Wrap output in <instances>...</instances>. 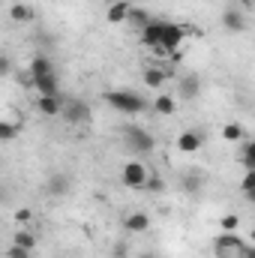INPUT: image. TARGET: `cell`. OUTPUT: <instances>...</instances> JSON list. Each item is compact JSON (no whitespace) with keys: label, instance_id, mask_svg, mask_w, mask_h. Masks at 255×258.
Masks as SVG:
<instances>
[{"label":"cell","instance_id":"cell-1","mask_svg":"<svg viewBox=\"0 0 255 258\" xmlns=\"http://www.w3.org/2000/svg\"><path fill=\"white\" fill-rule=\"evenodd\" d=\"M102 99H105L114 111H120V114H141V111L147 108L144 96L135 93V90H108Z\"/></svg>","mask_w":255,"mask_h":258},{"label":"cell","instance_id":"cell-2","mask_svg":"<svg viewBox=\"0 0 255 258\" xmlns=\"http://www.w3.org/2000/svg\"><path fill=\"white\" fill-rule=\"evenodd\" d=\"M183 39H186V27H183V24H171V21H162V33H159V48H162L165 54L177 51V48L183 45Z\"/></svg>","mask_w":255,"mask_h":258},{"label":"cell","instance_id":"cell-3","mask_svg":"<svg viewBox=\"0 0 255 258\" xmlns=\"http://www.w3.org/2000/svg\"><path fill=\"white\" fill-rule=\"evenodd\" d=\"M147 165L144 162H138V159H129L126 165H123V171H120V180H123V186L129 189H144V183H147Z\"/></svg>","mask_w":255,"mask_h":258},{"label":"cell","instance_id":"cell-4","mask_svg":"<svg viewBox=\"0 0 255 258\" xmlns=\"http://www.w3.org/2000/svg\"><path fill=\"white\" fill-rule=\"evenodd\" d=\"M123 138H126V147L132 150V153H150L153 144H156L153 135H150L147 129H138V126H126Z\"/></svg>","mask_w":255,"mask_h":258},{"label":"cell","instance_id":"cell-5","mask_svg":"<svg viewBox=\"0 0 255 258\" xmlns=\"http://www.w3.org/2000/svg\"><path fill=\"white\" fill-rule=\"evenodd\" d=\"M60 114H63L66 123H87V120H90V108H87V102H81V99L63 102Z\"/></svg>","mask_w":255,"mask_h":258},{"label":"cell","instance_id":"cell-6","mask_svg":"<svg viewBox=\"0 0 255 258\" xmlns=\"http://www.w3.org/2000/svg\"><path fill=\"white\" fill-rule=\"evenodd\" d=\"M222 27H225L228 33H243V30H246V15H243V9H237V6L222 9Z\"/></svg>","mask_w":255,"mask_h":258},{"label":"cell","instance_id":"cell-7","mask_svg":"<svg viewBox=\"0 0 255 258\" xmlns=\"http://www.w3.org/2000/svg\"><path fill=\"white\" fill-rule=\"evenodd\" d=\"M30 87L36 90V96H57V93H60V84H57V72L33 78V84H30Z\"/></svg>","mask_w":255,"mask_h":258},{"label":"cell","instance_id":"cell-8","mask_svg":"<svg viewBox=\"0 0 255 258\" xmlns=\"http://www.w3.org/2000/svg\"><path fill=\"white\" fill-rule=\"evenodd\" d=\"M201 144H204V135H201V132H195V129H183V132H180V138H177V147H180L183 153H198V150H201Z\"/></svg>","mask_w":255,"mask_h":258},{"label":"cell","instance_id":"cell-9","mask_svg":"<svg viewBox=\"0 0 255 258\" xmlns=\"http://www.w3.org/2000/svg\"><path fill=\"white\" fill-rule=\"evenodd\" d=\"M36 108H39V114H45V117H57L60 108H63V96H60V93H57V96H36Z\"/></svg>","mask_w":255,"mask_h":258},{"label":"cell","instance_id":"cell-10","mask_svg":"<svg viewBox=\"0 0 255 258\" xmlns=\"http://www.w3.org/2000/svg\"><path fill=\"white\" fill-rule=\"evenodd\" d=\"M123 228H126L129 234H144L147 228H150V216L147 213H129L126 219H123Z\"/></svg>","mask_w":255,"mask_h":258},{"label":"cell","instance_id":"cell-11","mask_svg":"<svg viewBox=\"0 0 255 258\" xmlns=\"http://www.w3.org/2000/svg\"><path fill=\"white\" fill-rule=\"evenodd\" d=\"M177 93H180L183 99H195V96L201 93V81H198L195 75H180V81H177Z\"/></svg>","mask_w":255,"mask_h":258},{"label":"cell","instance_id":"cell-12","mask_svg":"<svg viewBox=\"0 0 255 258\" xmlns=\"http://www.w3.org/2000/svg\"><path fill=\"white\" fill-rule=\"evenodd\" d=\"M9 18H12L15 24H30V21L36 18V12H33V6H27V3H12Z\"/></svg>","mask_w":255,"mask_h":258},{"label":"cell","instance_id":"cell-13","mask_svg":"<svg viewBox=\"0 0 255 258\" xmlns=\"http://www.w3.org/2000/svg\"><path fill=\"white\" fill-rule=\"evenodd\" d=\"M213 246H216V249H246V243H243L234 231H222V234L213 240Z\"/></svg>","mask_w":255,"mask_h":258},{"label":"cell","instance_id":"cell-14","mask_svg":"<svg viewBox=\"0 0 255 258\" xmlns=\"http://www.w3.org/2000/svg\"><path fill=\"white\" fill-rule=\"evenodd\" d=\"M27 72H30V78H39V75H51L54 66H51V60H48L45 54H36V57L30 60V66H27Z\"/></svg>","mask_w":255,"mask_h":258},{"label":"cell","instance_id":"cell-15","mask_svg":"<svg viewBox=\"0 0 255 258\" xmlns=\"http://www.w3.org/2000/svg\"><path fill=\"white\" fill-rule=\"evenodd\" d=\"M129 15V3L126 0H117V3H111L108 6V12H105V18H108V24H123Z\"/></svg>","mask_w":255,"mask_h":258},{"label":"cell","instance_id":"cell-16","mask_svg":"<svg viewBox=\"0 0 255 258\" xmlns=\"http://www.w3.org/2000/svg\"><path fill=\"white\" fill-rule=\"evenodd\" d=\"M69 186H72V180H69V174H63V171H57V174L48 177V192L51 195H66Z\"/></svg>","mask_w":255,"mask_h":258},{"label":"cell","instance_id":"cell-17","mask_svg":"<svg viewBox=\"0 0 255 258\" xmlns=\"http://www.w3.org/2000/svg\"><path fill=\"white\" fill-rule=\"evenodd\" d=\"M12 246H21V249H36V234L30 231V228H18L15 234H12Z\"/></svg>","mask_w":255,"mask_h":258},{"label":"cell","instance_id":"cell-18","mask_svg":"<svg viewBox=\"0 0 255 258\" xmlns=\"http://www.w3.org/2000/svg\"><path fill=\"white\" fill-rule=\"evenodd\" d=\"M126 21L135 27V30H144L153 18H150V12L147 9H138V6H129V15H126Z\"/></svg>","mask_w":255,"mask_h":258},{"label":"cell","instance_id":"cell-19","mask_svg":"<svg viewBox=\"0 0 255 258\" xmlns=\"http://www.w3.org/2000/svg\"><path fill=\"white\" fill-rule=\"evenodd\" d=\"M153 108H156L159 114H165V117H171V114L177 111V99H174V96H168V93H159V96L153 99Z\"/></svg>","mask_w":255,"mask_h":258},{"label":"cell","instance_id":"cell-20","mask_svg":"<svg viewBox=\"0 0 255 258\" xmlns=\"http://www.w3.org/2000/svg\"><path fill=\"white\" fill-rule=\"evenodd\" d=\"M141 78H144V84H147V87H162L168 75H165L159 66H150V69H144V75H141Z\"/></svg>","mask_w":255,"mask_h":258},{"label":"cell","instance_id":"cell-21","mask_svg":"<svg viewBox=\"0 0 255 258\" xmlns=\"http://www.w3.org/2000/svg\"><path fill=\"white\" fill-rule=\"evenodd\" d=\"M222 138L225 141H243L246 138V126L243 123H225L222 126Z\"/></svg>","mask_w":255,"mask_h":258},{"label":"cell","instance_id":"cell-22","mask_svg":"<svg viewBox=\"0 0 255 258\" xmlns=\"http://www.w3.org/2000/svg\"><path fill=\"white\" fill-rule=\"evenodd\" d=\"M21 132V123H12V120H0V141H15Z\"/></svg>","mask_w":255,"mask_h":258},{"label":"cell","instance_id":"cell-23","mask_svg":"<svg viewBox=\"0 0 255 258\" xmlns=\"http://www.w3.org/2000/svg\"><path fill=\"white\" fill-rule=\"evenodd\" d=\"M240 159H243V165H246V171L255 168V144L249 138H243V150H240Z\"/></svg>","mask_w":255,"mask_h":258},{"label":"cell","instance_id":"cell-24","mask_svg":"<svg viewBox=\"0 0 255 258\" xmlns=\"http://www.w3.org/2000/svg\"><path fill=\"white\" fill-rule=\"evenodd\" d=\"M237 225H240V216H237V213H228V216L219 219V228H222V231H237Z\"/></svg>","mask_w":255,"mask_h":258},{"label":"cell","instance_id":"cell-25","mask_svg":"<svg viewBox=\"0 0 255 258\" xmlns=\"http://www.w3.org/2000/svg\"><path fill=\"white\" fill-rule=\"evenodd\" d=\"M144 189H150V192H162V189H165V183H162L159 177H153V174H147V183H144Z\"/></svg>","mask_w":255,"mask_h":258},{"label":"cell","instance_id":"cell-26","mask_svg":"<svg viewBox=\"0 0 255 258\" xmlns=\"http://www.w3.org/2000/svg\"><path fill=\"white\" fill-rule=\"evenodd\" d=\"M243 192H246V195L255 192V168H249V171H246V177H243Z\"/></svg>","mask_w":255,"mask_h":258},{"label":"cell","instance_id":"cell-27","mask_svg":"<svg viewBox=\"0 0 255 258\" xmlns=\"http://www.w3.org/2000/svg\"><path fill=\"white\" fill-rule=\"evenodd\" d=\"M15 219H18L21 225H27V222L33 219V210H30V207H21V210H15Z\"/></svg>","mask_w":255,"mask_h":258},{"label":"cell","instance_id":"cell-28","mask_svg":"<svg viewBox=\"0 0 255 258\" xmlns=\"http://www.w3.org/2000/svg\"><path fill=\"white\" fill-rule=\"evenodd\" d=\"M6 258H30V249H21V246H9Z\"/></svg>","mask_w":255,"mask_h":258},{"label":"cell","instance_id":"cell-29","mask_svg":"<svg viewBox=\"0 0 255 258\" xmlns=\"http://www.w3.org/2000/svg\"><path fill=\"white\" fill-rule=\"evenodd\" d=\"M9 72H12V60H9L6 54H0V78H3V75H9Z\"/></svg>","mask_w":255,"mask_h":258},{"label":"cell","instance_id":"cell-30","mask_svg":"<svg viewBox=\"0 0 255 258\" xmlns=\"http://www.w3.org/2000/svg\"><path fill=\"white\" fill-rule=\"evenodd\" d=\"M186 189H189V192H198V189H201V177L189 174V177H186Z\"/></svg>","mask_w":255,"mask_h":258},{"label":"cell","instance_id":"cell-31","mask_svg":"<svg viewBox=\"0 0 255 258\" xmlns=\"http://www.w3.org/2000/svg\"><path fill=\"white\" fill-rule=\"evenodd\" d=\"M114 258H129V246L126 243H117V246H114Z\"/></svg>","mask_w":255,"mask_h":258},{"label":"cell","instance_id":"cell-32","mask_svg":"<svg viewBox=\"0 0 255 258\" xmlns=\"http://www.w3.org/2000/svg\"><path fill=\"white\" fill-rule=\"evenodd\" d=\"M138 258H156V255H153V252H141Z\"/></svg>","mask_w":255,"mask_h":258},{"label":"cell","instance_id":"cell-33","mask_svg":"<svg viewBox=\"0 0 255 258\" xmlns=\"http://www.w3.org/2000/svg\"><path fill=\"white\" fill-rule=\"evenodd\" d=\"M102 3H108V6H111V3H117V0H102Z\"/></svg>","mask_w":255,"mask_h":258},{"label":"cell","instance_id":"cell-34","mask_svg":"<svg viewBox=\"0 0 255 258\" xmlns=\"http://www.w3.org/2000/svg\"><path fill=\"white\" fill-rule=\"evenodd\" d=\"M0 201H3V192H0Z\"/></svg>","mask_w":255,"mask_h":258}]
</instances>
